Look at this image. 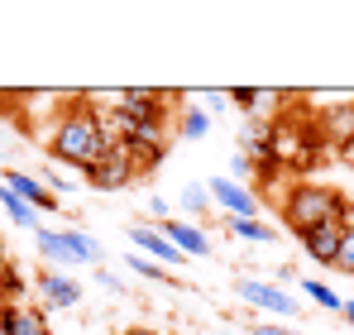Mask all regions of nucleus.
I'll list each match as a JSON object with an SVG mask.
<instances>
[{"label":"nucleus","mask_w":354,"mask_h":335,"mask_svg":"<svg viewBox=\"0 0 354 335\" xmlns=\"http://www.w3.org/2000/svg\"><path fill=\"white\" fill-rule=\"evenodd\" d=\"M111 149H115V134H111L106 115L96 111L86 96H72V106L58 111L53 129H48V154H53V163L91 172Z\"/></svg>","instance_id":"obj_1"},{"label":"nucleus","mask_w":354,"mask_h":335,"mask_svg":"<svg viewBox=\"0 0 354 335\" xmlns=\"http://www.w3.org/2000/svg\"><path fill=\"white\" fill-rule=\"evenodd\" d=\"M345 211H350V201H345L335 187H311V182L292 187L288 201H283V221L292 225L297 235H306V230H316V225L345 221Z\"/></svg>","instance_id":"obj_2"},{"label":"nucleus","mask_w":354,"mask_h":335,"mask_svg":"<svg viewBox=\"0 0 354 335\" xmlns=\"http://www.w3.org/2000/svg\"><path fill=\"white\" fill-rule=\"evenodd\" d=\"M34 249L44 254L48 269H58V264H91V269H101V259H106L101 239L86 235V230H77V225H62V230H34Z\"/></svg>","instance_id":"obj_3"},{"label":"nucleus","mask_w":354,"mask_h":335,"mask_svg":"<svg viewBox=\"0 0 354 335\" xmlns=\"http://www.w3.org/2000/svg\"><path fill=\"white\" fill-rule=\"evenodd\" d=\"M235 292H239V302H249V307H259V311L278 316L283 326L301 316V302H297V297H288V292H283L278 282H263V278H239V282H235Z\"/></svg>","instance_id":"obj_4"},{"label":"nucleus","mask_w":354,"mask_h":335,"mask_svg":"<svg viewBox=\"0 0 354 335\" xmlns=\"http://www.w3.org/2000/svg\"><path fill=\"white\" fill-rule=\"evenodd\" d=\"M206 192H211L216 211H225V221H259V192L254 187H239L235 177L221 172L206 182Z\"/></svg>","instance_id":"obj_5"},{"label":"nucleus","mask_w":354,"mask_h":335,"mask_svg":"<svg viewBox=\"0 0 354 335\" xmlns=\"http://www.w3.org/2000/svg\"><path fill=\"white\" fill-rule=\"evenodd\" d=\"M134 172H139V168H134V159H129V149L115 139V149H111L101 163L86 172V182H91V187H101V192H120V187H129V182H134Z\"/></svg>","instance_id":"obj_6"},{"label":"nucleus","mask_w":354,"mask_h":335,"mask_svg":"<svg viewBox=\"0 0 354 335\" xmlns=\"http://www.w3.org/2000/svg\"><path fill=\"white\" fill-rule=\"evenodd\" d=\"M297 239H301V249H306V259H311V264H321V269H335V254H340L345 225H340V221L316 225V230H306V235H297Z\"/></svg>","instance_id":"obj_7"},{"label":"nucleus","mask_w":354,"mask_h":335,"mask_svg":"<svg viewBox=\"0 0 354 335\" xmlns=\"http://www.w3.org/2000/svg\"><path fill=\"white\" fill-rule=\"evenodd\" d=\"M129 244H134V249H139L144 259L163 264V269H168V264H187V254L168 244V235H163L158 225H129Z\"/></svg>","instance_id":"obj_8"},{"label":"nucleus","mask_w":354,"mask_h":335,"mask_svg":"<svg viewBox=\"0 0 354 335\" xmlns=\"http://www.w3.org/2000/svg\"><path fill=\"white\" fill-rule=\"evenodd\" d=\"M5 187H10L19 201H29L34 211H58V197L48 192V182H44L39 172H19V168H10V172H5Z\"/></svg>","instance_id":"obj_9"},{"label":"nucleus","mask_w":354,"mask_h":335,"mask_svg":"<svg viewBox=\"0 0 354 335\" xmlns=\"http://www.w3.org/2000/svg\"><path fill=\"white\" fill-rule=\"evenodd\" d=\"M158 230L168 235V244L182 249L187 259H206V254H211V235H206L196 221H163Z\"/></svg>","instance_id":"obj_10"},{"label":"nucleus","mask_w":354,"mask_h":335,"mask_svg":"<svg viewBox=\"0 0 354 335\" xmlns=\"http://www.w3.org/2000/svg\"><path fill=\"white\" fill-rule=\"evenodd\" d=\"M39 297L48 307H77L82 302V282L62 269H39Z\"/></svg>","instance_id":"obj_11"},{"label":"nucleus","mask_w":354,"mask_h":335,"mask_svg":"<svg viewBox=\"0 0 354 335\" xmlns=\"http://www.w3.org/2000/svg\"><path fill=\"white\" fill-rule=\"evenodd\" d=\"M0 335H53L44 311L34 307H0Z\"/></svg>","instance_id":"obj_12"},{"label":"nucleus","mask_w":354,"mask_h":335,"mask_svg":"<svg viewBox=\"0 0 354 335\" xmlns=\"http://www.w3.org/2000/svg\"><path fill=\"white\" fill-rule=\"evenodd\" d=\"M268 159L273 163H306V139L297 134V125H278L268 134Z\"/></svg>","instance_id":"obj_13"},{"label":"nucleus","mask_w":354,"mask_h":335,"mask_svg":"<svg viewBox=\"0 0 354 335\" xmlns=\"http://www.w3.org/2000/svg\"><path fill=\"white\" fill-rule=\"evenodd\" d=\"M124 269H129L134 278H149V282H173V269H163V264L144 259L139 249H134V254H124Z\"/></svg>","instance_id":"obj_14"},{"label":"nucleus","mask_w":354,"mask_h":335,"mask_svg":"<svg viewBox=\"0 0 354 335\" xmlns=\"http://www.w3.org/2000/svg\"><path fill=\"white\" fill-rule=\"evenodd\" d=\"M0 206L10 211V221H15V225H24V230H34V225H39V211H34L29 201H19V197H15V192H10L5 182H0Z\"/></svg>","instance_id":"obj_15"},{"label":"nucleus","mask_w":354,"mask_h":335,"mask_svg":"<svg viewBox=\"0 0 354 335\" xmlns=\"http://www.w3.org/2000/svg\"><path fill=\"white\" fill-rule=\"evenodd\" d=\"M225 230L239 235V239H249V244H273V239H278V230L263 225V221H225Z\"/></svg>","instance_id":"obj_16"},{"label":"nucleus","mask_w":354,"mask_h":335,"mask_svg":"<svg viewBox=\"0 0 354 335\" xmlns=\"http://www.w3.org/2000/svg\"><path fill=\"white\" fill-rule=\"evenodd\" d=\"M301 292H306L316 307H326V311H345V297H340L335 287H326L321 278H301Z\"/></svg>","instance_id":"obj_17"},{"label":"nucleus","mask_w":354,"mask_h":335,"mask_svg":"<svg viewBox=\"0 0 354 335\" xmlns=\"http://www.w3.org/2000/svg\"><path fill=\"white\" fill-rule=\"evenodd\" d=\"M211 206H216V201H211L206 182H192V187H182V211H187L192 221H201V216H206Z\"/></svg>","instance_id":"obj_18"},{"label":"nucleus","mask_w":354,"mask_h":335,"mask_svg":"<svg viewBox=\"0 0 354 335\" xmlns=\"http://www.w3.org/2000/svg\"><path fill=\"white\" fill-rule=\"evenodd\" d=\"M345 239H340V254H335V273H345V278H354V206L345 211Z\"/></svg>","instance_id":"obj_19"},{"label":"nucleus","mask_w":354,"mask_h":335,"mask_svg":"<svg viewBox=\"0 0 354 335\" xmlns=\"http://www.w3.org/2000/svg\"><path fill=\"white\" fill-rule=\"evenodd\" d=\"M177 129H182V139H206V129H211V111L187 106V111H182V120H177Z\"/></svg>","instance_id":"obj_20"},{"label":"nucleus","mask_w":354,"mask_h":335,"mask_svg":"<svg viewBox=\"0 0 354 335\" xmlns=\"http://www.w3.org/2000/svg\"><path fill=\"white\" fill-rule=\"evenodd\" d=\"M230 172H235V177H249V172L259 177V168H254V159H249V154H235V159H230Z\"/></svg>","instance_id":"obj_21"},{"label":"nucleus","mask_w":354,"mask_h":335,"mask_svg":"<svg viewBox=\"0 0 354 335\" xmlns=\"http://www.w3.org/2000/svg\"><path fill=\"white\" fill-rule=\"evenodd\" d=\"M249 335H297V331H292V326H283V321H259Z\"/></svg>","instance_id":"obj_22"},{"label":"nucleus","mask_w":354,"mask_h":335,"mask_svg":"<svg viewBox=\"0 0 354 335\" xmlns=\"http://www.w3.org/2000/svg\"><path fill=\"white\" fill-rule=\"evenodd\" d=\"M96 282H101L106 292H124V282H120L115 273H111V269H96Z\"/></svg>","instance_id":"obj_23"},{"label":"nucleus","mask_w":354,"mask_h":335,"mask_svg":"<svg viewBox=\"0 0 354 335\" xmlns=\"http://www.w3.org/2000/svg\"><path fill=\"white\" fill-rule=\"evenodd\" d=\"M149 216L163 225V221H168V201H163V197H149Z\"/></svg>","instance_id":"obj_24"},{"label":"nucleus","mask_w":354,"mask_h":335,"mask_svg":"<svg viewBox=\"0 0 354 335\" xmlns=\"http://www.w3.org/2000/svg\"><path fill=\"white\" fill-rule=\"evenodd\" d=\"M225 101H230V96H221V91H206V106H211V111H225Z\"/></svg>","instance_id":"obj_25"},{"label":"nucleus","mask_w":354,"mask_h":335,"mask_svg":"<svg viewBox=\"0 0 354 335\" xmlns=\"http://www.w3.org/2000/svg\"><path fill=\"white\" fill-rule=\"evenodd\" d=\"M340 316H345V321L354 326V302H345V311H340Z\"/></svg>","instance_id":"obj_26"},{"label":"nucleus","mask_w":354,"mask_h":335,"mask_svg":"<svg viewBox=\"0 0 354 335\" xmlns=\"http://www.w3.org/2000/svg\"><path fill=\"white\" fill-rule=\"evenodd\" d=\"M124 335H158V331H149V326H139V331H124Z\"/></svg>","instance_id":"obj_27"}]
</instances>
